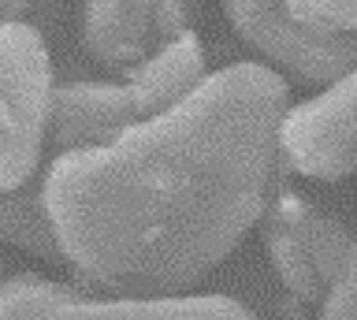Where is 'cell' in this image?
I'll return each mask as SVG.
<instances>
[{
	"label": "cell",
	"mask_w": 357,
	"mask_h": 320,
	"mask_svg": "<svg viewBox=\"0 0 357 320\" xmlns=\"http://www.w3.org/2000/svg\"><path fill=\"white\" fill-rule=\"evenodd\" d=\"M287 112L272 68L234 63L112 146L52 157L45 201L63 257L100 291L183 298L287 186Z\"/></svg>",
	"instance_id": "1"
},
{
	"label": "cell",
	"mask_w": 357,
	"mask_h": 320,
	"mask_svg": "<svg viewBox=\"0 0 357 320\" xmlns=\"http://www.w3.org/2000/svg\"><path fill=\"white\" fill-rule=\"evenodd\" d=\"M52 63L38 26H0V190L41 172L49 149Z\"/></svg>",
	"instance_id": "2"
},
{
	"label": "cell",
	"mask_w": 357,
	"mask_h": 320,
	"mask_svg": "<svg viewBox=\"0 0 357 320\" xmlns=\"http://www.w3.org/2000/svg\"><path fill=\"white\" fill-rule=\"evenodd\" d=\"M261 238L283 287L305 305H324L357 246V235L342 220L290 186L272 194L261 216Z\"/></svg>",
	"instance_id": "3"
},
{
	"label": "cell",
	"mask_w": 357,
	"mask_h": 320,
	"mask_svg": "<svg viewBox=\"0 0 357 320\" xmlns=\"http://www.w3.org/2000/svg\"><path fill=\"white\" fill-rule=\"evenodd\" d=\"M0 320H257L223 294L201 298H97L41 275L0 280Z\"/></svg>",
	"instance_id": "4"
},
{
	"label": "cell",
	"mask_w": 357,
	"mask_h": 320,
	"mask_svg": "<svg viewBox=\"0 0 357 320\" xmlns=\"http://www.w3.org/2000/svg\"><path fill=\"white\" fill-rule=\"evenodd\" d=\"M234 34L301 86H335L357 71V34L298 19L287 0H223Z\"/></svg>",
	"instance_id": "5"
},
{
	"label": "cell",
	"mask_w": 357,
	"mask_h": 320,
	"mask_svg": "<svg viewBox=\"0 0 357 320\" xmlns=\"http://www.w3.org/2000/svg\"><path fill=\"white\" fill-rule=\"evenodd\" d=\"M290 168L312 179L357 175V71L328 86L320 97L290 108L279 127Z\"/></svg>",
	"instance_id": "6"
},
{
	"label": "cell",
	"mask_w": 357,
	"mask_h": 320,
	"mask_svg": "<svg viewBox=\"0 0 357 320\" xmlns=\"http://www.w3.org/2000/svg\"><path fill=\"white\" fill-rule=\"evenodd\" d=\"M186 0H86L82 38L100 63L130 71L186 34Z\"/></svg>",
	"instance_id": "7"
},
{
	"label": "cell",
	"mask_w": 357,
	"mask_h": 320,
	"mask_svg": "<svg viewBox=\"0 0 357 320\" xmlns=\"http://www.w3.org/2000/svg\"><path fill=\"white\" fill-rule=\"evenodd\" d=\"M142 123L127 82H60L49 108V153L105 149Z\"/></svg>",
	"instance_id": "8"
},
{
	"label": "cell",
	"mask_w": 357,
	"mask_h": 320,
	"mask_svg": "<svg viewBox=\"0 0 357 320\" xmlns=\"http://www.w3.org/2000/svg\"><path fill=\"white\" fill-rule=\"evenodd\" d=\"M205 79H208L205 75V52H201V41L190 34V30L178 34L175 41H167V45L145 63L123 71V82L130 86L142 119H156V116L178 108L183 101H190Z\"/></svg>",
	"instance_id": "9"
},
{
	"label": "cell",
	"mask_w": 357,
	"mask_h": 320,
	"mask_svg": "<svg viewBox=\"0 0 357 320\" xmlns=\"http://www.w3.org/2000/svg\"><path fill=\"white\" fill-rule=\"evenodd\" d=\"M45 179H49V168L38 172L30 183L15 186V190H0V238L8 246H19L22 253L60 264L67 257L60 238H56L49 201H45Z\"/></svg>",
	"instance_id": "10"
},
{
	"label": "cell",
	"mask_w": 357,
	"mask_h": 320,
	"mask_svg": "<svg viewBox=\"0 0 357 320\" xmlns=\"http://www.w3.org/2000/svg\"><path fill=\"white\" fill-rule=\"evenodd\" d=\"M287 4L298 19L357 34V0H287Z\"/></svg>",
	"instance_id": "11"
},
{
	"label": "cell",
	"mask_w": 357,
	"mask_h": 320,
	"mask_svg": "<svg viewBox=\"0 0 357 320\" xmlns=\"http://www.w3.org/2000/svg\"><path fill=\"white\" fill-rule=\"evenodd\" d=\"M317 320H357V246L350 253V264L339 275V283L331 287V294L324 298Z\"/></svg>",
	"instance_id": "12"
},
{
	"label": "cell",
	"mask_w": 357,
	"mask_h": 320,
	"mask_svg": "<svg viewBox=\"0 0 357 320\" xmlns=\"http://www.w3.org/2000/svg\"><path fill=\"white\" fill-rule=\"evenodd\" d=\"M26 12H33V0H0V26L22 23Z\"/></svg>",
	"instance_id": "13"
},
{
	"label": "cell",
	"mask_w": 357,
	"mask_h": 320,
	"mask_svg": "<svg viewBox=\"0 0 357 320\" xmlns=\"http://www.w3.org/2000/svg\"><path fill=\"white\" fill-rule=\"evenodd\" d=\"M283 320H305V302H298L294 294L283 302Z\"/></svg>",
	"instance_id": "14"
}]
</instances>
